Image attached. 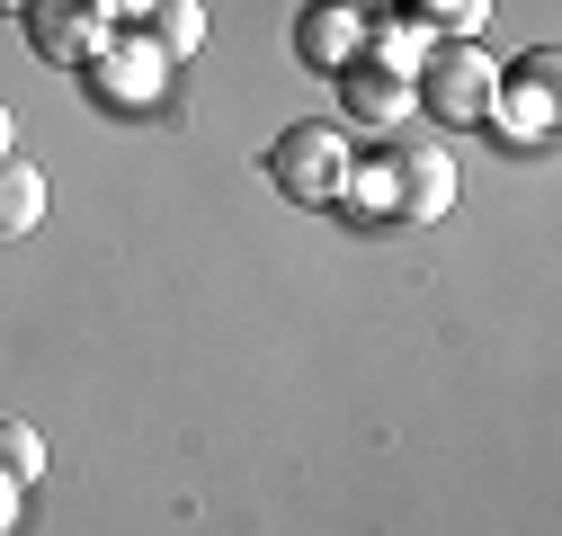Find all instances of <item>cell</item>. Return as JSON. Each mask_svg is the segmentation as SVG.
Returning a JSON list of instances; mask_svg holds the SVG:
<instances>
[{
    "label": "cell",
    "mask_w": 562,
    "mask_h": 536,
    "mask_svg": "<svg viewBox=\"0 0 562 536\" xmlns=\"http://www.w3.org/2000/svg\"><path fill=\"white\" fill-rule=\"evenodd\" d=\"M19 27H27V54H36V63H54V72H90L99 45L116 36V27L99 19V0H27Z\"/></svg>",
    "instance_id": "4"
},
{
    "label": "cell",
    "mask_w": 562,
    "mask_h": 536,
    "mask_svg": "<svg viewBox=\"0 0 562 536\" xmlns=\"http://www.w3.org/2000/svg\"><path fill=\"white\" fill-rule=\"evenodd\" d=\"M10 527H19V483L0 474V536H10Z\"/></svg>",
    "instance_id": "16"
},
{
    "label": "cell",
    "mask_w": 562,
    "mask_h": 536,
    "mask_svg": "<svg viewBox=\"0 0 562 536\" xmlns=\"http://www.w3.org/2000/svg\"><path fill=\"white\" fill-rule=\"evenodd\" d=\"M144 10H153V0H99V19H108V27H116V19H144Z\"/></svg>",
    "instance_id": "15"
},
{
    "label": "cell",
    "mask_w": 562,
    "mask_h": 536,
    "mask_svg": "<svg viewBox=\"0 0 562 536\" xmlns=\"http://www.w3.org/2000/svg\"><path fill=\"white\" fill-rule=\"evenodd\" d=\"M339 108H348V125H367V144H393V134L419 116L411 81L375 72V63H348V72H339Z\"/></svg>",
    "instance_id": "5"
},
{
    "label": "cell",
    "mask_w": 562,
    "mask_h": 536,
    "mask_svg": "<svg viewBox=\"0 0 562 536\" xmlns=\"http://www.w3.org/2000/svg\"><path fill=\"white\" fill-rule=\"evenodd\" d=\"M411 19L429 27L438 45H456V36H473V27L491 19V0H411Z\"/></svg>",
    "instance_id": "12"
},
{
    "label": "cell",
    "mask_w": 562,
    "mask_h": 536,
    "mask_svg": "<svg viewBox=\"0 0 562 536\" xmlns=\"http://www.w3.org/2000/svg\"><path fill=\"white\" fill-rule=\"evenodd\" d=\"M339 206H358V215H402V206H393V161H367V170H348Z\"/></svg>",
    "instance_id": "14"
},
{
    "label": "cell",
    "mask_w": 562,
    "mask_h": 536,
    "mask_svg": "<svg viewBox=\"0 0 562 536\" xmlns=\"http://www.w3.org/2000/svg\"><path fill=\"white\" fill-rule=\"evenodd\" d=\"M0 474H10V483H36L45 474V438L27 421H0Z\"/></svg>",
    "instance_id": "13"
},
{
    "label": "cell",
    "mask_w": 562,
    "mask_h": 536,
    "mask_svg": "<svg viewBox=\"0 0 562 536\" xmlns=\"http://www.w3.org/2000/svg\"><path fill=\"white\" fill-rule=\"evenodd\" d=\"M358 45H367V10L358 0H313V10L295 19V54L313 63V72H348V63H358Z\"/></svg>",
    "instance_id": "6"
},
{
    "label": "cell",
    "mask_w": 562,
    "mask_h": 536,
    "mask_svg": "<svg viewBox=\"0 0 562 536\" xmlns=\"http://www.w3.org/2000/svg\"><path fill=\"white\" fill-rule=\"evenodd\" d=\"M358 54L375 63V72H393V81H419V63L438 54V36L419 27V19H375V10H367V45H358Z\"/></svg>",
    "instance_id": "9"
},
{
    "label": "cell",
    "mask_w": 562,
    "mask_h": 536,
    "mask_svg": "<svg viewBox=\"0 0 562 536\" xmlns=\"http://www.w3.org/2000/svg\"><path fill=\"white\" fill-rule=\"evenodd\" d=\"M491 116H501V134H518V144H544V134H553V54L527 63V81L501 72V90H491Z\"/></svg>",
    "instance_id": "8"
},
{
    "label": "cell",
    "mask_w": 562,
    "mask_h": 536,
    "mask_svg": "<svg viewBox=\"0 0 562 536\" xmlns=\"http://www.w3.org/2000/svg\"><path fill=\"white\" fill-rule=\"evenodd\" d=\"M384 161H393V206L411 224H438L456 206V161H447V144H438L429 125H402L393 144H384Z\"/></svg>",
    "instance_id": "3"
},
{
    "label": "cell",
    "mask_w": 562,
    "mask_h": 536,
    "mask_svg": "<svg viewBox=\"0 0 562 536\" xmlns=\"http://www.w3.org/2000/svg\"><path fill=\"white\" fill-rule=\"evenodd\" d=\"M90 81H99L116 108H134V99H153V90L170 81V54H161L153 36H108L99 63H90Z\"/></svg>",
    "instance_id": "7"
},
{
    "label": "cell",
    "mask_w": 562,
    "mask_h": 536,
    "mask_svg": "<svg viewBox=\"0 0 562 536\" xmlns=\"http://www.w3.org/2000/svg\"><path fill=\"white\" fill-rule=\"evenodd\" d=\"M45 224V170L0 153V233H36Z\"/></svg>",
    "instance_id": "10"
},
{
    "label": "cell",
    "mask_w": 562,
    "mask_h": 536,
    "mask_svg": "<svg viewBox=\"0 0 562 536\" xmlns=\"http://www.w3.org/2000/svg\"><path fill=\"white\" fill-rule=\"evenodd\" d=\"M144 36L179 63V54H196V45H205V10H196V0H153V10H144Z\"/></svg>",
    "instance_id": "11"
},
{
    "label": "cell",
    "mask_w": 562,
    "mask_h": 536,
    "mask_svg": "<svg viewBox=\"0 0 562 536\" xmlns=\"http://www.w3.org/2000/svg\"><path fill=\"white\" fill-rule=\"evenodd\" d=\"M348 134L339 125H286L268 144V179L277 197H295V206H339V188H348Z\"/></svg>",
    "instance_id": "2"
},
{
    "label": "cell",
    "mask_w": 562,
    "mask_h": 536,
    "mask_svg": "<svg viewBox=\"0 0 562 536\" xmlns=\"http://www.w3.org/2000/svg\"><path fill=\"white\" fill-rule=\"evenodd\" d=\"M0 153H19V116L10 108H0Z\"/></svg>",
    "instance_id": "17"
},
{
    "label": "cell",
    "mask_w": 562,
    "mask_h": 536,
    "mask_svg": "<svg viewBox=\"0 0 562 536\" xmlns=\"http://www.w3.org/2000/svg\"><path fill=\"white\" fill-rule=\"evenodd\" d=\"M491 90H501V63H491L473 36L438 45L429 63H419V81H411L419 116H438V125H482L491 116Z\"/></svg>",
    "instance_id": "1"
},
{
    "label": "cell",
    "mask_w": 562,
    "mask_h": 536,
    "mask_svg": "<svg viewBox=\"0 0 562 536\" xmlns=\"http://www.w3.org/2000/svg\"><path fill=\"white\" fill-rule=\"evenodd\" d=\"M19 10H27V0H0V19H19Z\"/></svg>",
    "instance_id": "18"
}]
</instances>
